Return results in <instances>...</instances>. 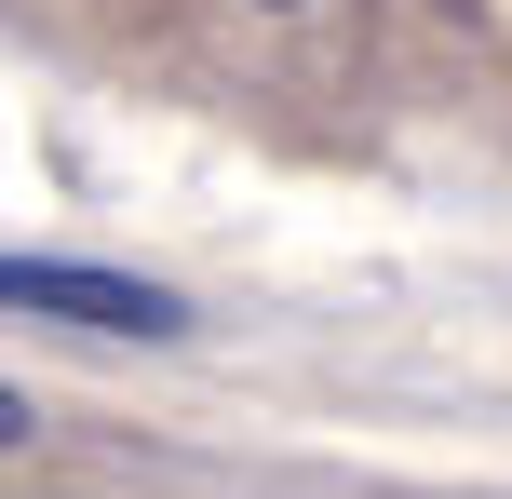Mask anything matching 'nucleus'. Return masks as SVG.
Segmentation results:
<instances>
[{
    "instance_id": "f03ea898",
    "label": "nucleus",
    "mask_w": 512,
    "mask_h": 499,
    "mask_svg": "<svg viewBox=\"0 0 512 499\" xmlns=\"http://www.w3.org/2000/svg\"><path fill=\"white\" fill-rule=\"evenodd\" d=\"M0 446H27V392H14V378H0Z\"/></svg>"
},
{
    "instance_id": "7ed1b4c3",
    "label": "nucleus",
    "mask_w": 512,
    "mask_h": 499,
    "mask_svg": "<svg viewBox=\"0 0 512 499\" xmlns=\"http://www.w3.org/2000/svg\"><path fill=\"white\" fill-rule=\"evenodd\" d=\"M243 14H310V0H243Z\"/></svg>"
},
{
    "instance_id": "f257e3e1",
    "label": "nucleus",
    "mask_w": 512,
    "mask_h": 499,
    "mask_svg": "<svg viewBox=\"0 0 512 499\" xmlns=\"http://www.w3.org/2000/svg\"><path fill=\"white\" fill-rule=\"evenodd\" d=\"M0 311L81 324V338H176V284H135V270H81V257H0Z\"/></svg>"
}]
</instances>
